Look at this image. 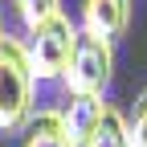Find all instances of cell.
<instances>
[{
    "instance_id": "cell-1",
    "label": "cell",
    "mask_w": 147,
    "mask_h": 147,
    "mask_svg": "<svg viewBox=\"0 0 147 147\" xmlns=\"http://www.w3.org/2000/svg\"><path fill=\"white\" fill-rule=\"evenodd\" d=\"M33 69H29V53L21 37H0V131L12 135L21 131L33 115Z\"/></svg>"
},
{
    "instance_id": "cell-2",
    "label": "cell",
    "mask_w": 147,
    "mask_h": 147,
    "mask_svg": "<svg viewBox=\"0 0 147 147\" xmlns=\"http://www.w3.org/2000/svg\"><path fill=\"white\" fill-rule=\"evenodd\" d=\"M110 74H115V41L78 29L69 61H65V74H61L65 90L69 94H102L110 86Z\"/></svg>"
},
{
    "instance_id": "cell-3",
    "label": "cell",
    "mask_w": 147,
    "mask_h": 147,
    "mask_svg": "<svg viewBox=\"0 0 147 147\" xmlns=\"http://www.w3.org/2000/svg\"><path fill=\"white\" fill-rule=\"evenodd\" d=\"M74 37H78V29H74V21L65 12H53L49 21H41L37 29H29L25 53H29V69H33L37 82H57L65 74Z\"/></svg>"
},
{
    "instance_id": "cell-4",
    "label": "cell",
    "mask_w": 147,
    "mask_h": 147,
    "mask_svg": "<svg viewBox=\"0 0 147 147\" xmlns=\"http://www.w3.org/2000/svg\"><path fill=\"white\" fill-rule=\"evenodd\" d=\"M131 21V0H82V33L119 41Z\"/></svg>"
},
{
    "instance_id": "cell-5",
    "label": "cell",
    "mask_w": 147,
    "mask_h": 147,
    "mask_svg": "<svg viewBox=\"0 0 147 147\" xmlns=\"http://www.w3.org/2000/svg\"><path fill=\"white\" fill-rule=\"evenodd\" d=\"M21 147H78L65 131L61 110H41V115H29V123L21 127Z\"/></svg>"
},
{
    "instance_id": "cell-6",
    "label": "cell",
    "mask_w": 147,
    "mask_h": 147,
    "mask_svg": "<svg viewBox=\"0 0 147 147\" xmlns=\"http://www.w3.org/2000/svg\"><path fill=\"white\" fill-rule=\"evenodd\" d=\"M82 147H131V127H127L123 110L102 102V115L94 119V127H90V135L82 139Z\"/></svg>"
},
{
    "instance_id": "cell-7",
    "label": "cell",
    "mask_w": 147,
    "mask_h": 147,
    "mask_svg": "<svg viewBox=\"0 0 147 147\" xmlns=\"http://www.w3.org/2000/svg\"><path fill=\"white\" fill-rule=\"evenodd\" d=\"M102 115V94H69L65 98V110H61V119H65V131L69 139L82 147V139L90 135V127H94V119Z\"/></svg>"
},
{
    "instance_id": "cell-8",
    "label": "cell",
    "mask_w": 147,
    "mask_h": 147,
    "mask_svg": "<svg viewBox=\"0 0 147 147\" xmlns=\"http://www.w3.org/2000/svg\"><path fill=\"white\" fill-rule=\"evenodd\" d=\"M53 12H61V0H16V16H21L25 29H37Z\"/></svg>"
},
{
    "instance_id": "cell-9",
    "label": "cell",
    "mask_w": 147,
    "mask_h": 147,
    "mask_svg": "<svg viewBox=\"0 0 147 147\" xmlns=\"http://www.w3.org/2000/svg\"><path fill=\"white\" fill-rule=\"evenodd\" d=\"M131 127V147H147V90L139 94V102H135V119L127 123Z\"/></svg>"
},
{
    "instance_id": "cell-10",
    "label": "cell",
    "mask_w": 147,
    "mask_h": 147,
    "mask_svg": "<svg viewBox=\"0 0 147 147\" xmlns=\"http://www.w3.org/2000/svg\"><path fill=\"white\" fill-rule=\"evenodd\" d=\"M0 37H4V29H0Z\"/></svg>"
}]
</instances>
